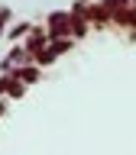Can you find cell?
Wrapping results in <instances>:
<instances>
[{
    "instance_id": "obj_2",
    "label": "cell",
    "mask_w": 136,
    "mask_h": 155,
    "mask_svg": "<svg viewBox=\"0 0 136 155\" xmlns=\"http://www.w3.org/2000/svg\"><path fill=\"white\" fill-rule=\"evenodd\" d=\"M87 23H91V29L114 26V10L104 7V0H94V3H87Z\"/></svg>"
},
{
    "instance_id": "obj_9",
    "label": "cell",
    "mask_w": 136,
    "mask_h": 155,
    "mask_svg": "<svg viewBox=\"0 0 136 155\" xmlns=\"http://www.w3.org/2000/svg\"><path fill=\"white\" fill-rule=\"evenodd\" d=\"M87 32H91V23H87V19H81V16H71V39H84Z\"/></svg>"
},
{
    "instance_id": "obj_15",
    "label": "cell",
    "mask_w": 136,
    "mask_h": 155,
    "mask_svg": "<svg viewBox=\"0 0 136 155\" xmlns=\"http://www.w3.org/2000/svg\"><path fill=\"white\" fill-rule=\"evenodd\" d=\"M7 110H10V100H7V97H0V120L7 116Z\"/></svg>"
},
{
    "instance_id": "obj_4",
    "label": "cell",
    "mask_w": 136,
    "mask_h": 155,
    "mask_svg": "<svg viewBox=\"0 0 136 155\" xmlns=\"http://www.w3.org/2000/svg\"><path fill=\"white\" fill-rule=\"evenodd\" d=\"M7 74H13L16 81H23V84H39L42 81V68L36 65V61H29V65H19V68H13V71H7Z\"/></svg>"
},
{
    "instance_id": "obj_10",
    "label": "cell",
    "mask_w": 136,
    "mask_h": 155,
    "mask_svg": "<svg viewBox=\"0 0 136 155\" xmlns=\"http://www.w3.org/2000/svg\"><path fill=\"white\" fill-rule=\"evenodd\" d=\"M49 45H52V52H55V55L62 58V55H68V52L75 48V39H71V36H68V39H52Z\"/></svg>"
},
{
    "instance_id": "obj_3",
    "label": "cell",
    "mask_w": 136,
    "mask_h": 155,
    "mask_svg": "<svg viewBox=\"0 0 136 155\" xmlns=\"http://www.w3.org/2000/svg\"><path fill=\"white\" fill-rule=\"evenodd\" d=\"M29 61H32V55L26 52V45H23V42H13V45H10V52L0 58V71H13V68L29 65Z\"/></svg>"
},
{
    "instance_id": "obj_8",
    "label": "cell",
    "mask_w": 136,
    "mask_h": 155,
    "mask_svg": "<svg viewBox=\"0 0 136 155\" xmlns=\"http://www.w3.org/2000/svg\"><path fill=\"white\" fill-rule=\"evenodd\" d=\"M32 61H36V65L42 68V71H46L49 65H55V61H58V55L52 52V45H46V48H39L36 55H32Z\"/></svg>"
},
{
    "instance_id": "obj_1",
    "label": "cell",
    "mask_w": 136,
    "mask_h": 155,
    "mask_svg": "<svg viewBox=\"0 0 136 155\" xmlns=\"http://www.w3.org/2000/svg\"><path fill=\"white\" fill-rule=\"evenodd\" d=\"M46 32H49V42L52 39H68L71 36V13L68 10H52L46 16Z\"/></svg>"
},
{
    "instance_id": "obj_11",
    "label": "cell",
    "mask_w": 136,
    "mask_h": 155,
    "mask_svg": "<svg viewBox=\"0 0 136 155\" xmlns=\"http://www.w3.org/2000/svg\"><path fill=\"white\" fill-rule=\"evenodd\" d=\"M13 78V74H10ZM26 91L29 87L23 84V81H16V78H13V81H10V91H7V100H23V97H26Z\"/></svg>"
},
{
    "instance_id": "obj_5",
    "label": "cell",
    "mask_w": 136,
    "mask_h": 155,
    "mask_svg": "<svg viewBox=\"0 0 136 155\" xmlns=\"http://www.w3.org/2000/svg\"><path fill=\"white\" fill-rule=\"evenodd\" d=\"M23 45H26L29 55H36L39 48H46V45H49V32H46V26H32V29L26 32V39H23Z\"/></svg>"
},
{
    "instance_id": "obj_16",
    "label": "cell",
    "mask_w": 136,
    "mask_h": 155,
    "mask_svg": "<svg viewBox=\"0 0 136 155\" xmlns=\"http://www.w3.org/2000/svg\"><path fill=\"white\" fill-rule=\"evenodd\" d=\"M130 7H133V13H136V0H133V3H130Z\"/></svg>"
},
{
    "instance_id": "obj_7",
    "label": "cell",
    "mask_w": 136,
    "mask_h": 155,
    "mask_svg": "<svg viewBox=\"0 0 136 155\" xmlns=\"http://www.w3.org/2000/svg\"><path fill=\"white\" fill-rule=\"evenodd\" d=\"M29 29H32V23H29V19H19V23H10V29H7V36H3V39H7L10 45H13V42H23Z\"/></svg>"
},
{
    "instance_id": "obj_13",
    "label": "cell",
    "mask_w": 136,
    "mask_h": 155,
    "mask_svg": "<svg viewBox=\"0 0 136 155\" xmlns=\"http://www.w3.org/2000/svg\"><path fill=\"white\" fill-rule=\"evenodd\" d=\"M68 13H71V16H81V19H87V0H75V3L68 7Z\"/></svg>"
},
{
    "instance_id": "obj_14",
    "label": "cell",
    "mask_w": 136,
    "mask_h": 155,
    "mask_svg": "<svg viewBox=\"0 0 136 155\" xmlns=\"http://www.w3.org/2000/svg\"><path fill=\"white\" fill-rule=\"evenodd\" d=\"M10 81H13V78H10L7 71H0V97H7V91H10Z\"/></svg>"
},
{
    "instance_id": "obj_6",
    "label": "cell",
    "mask_w": 136,
    "mask_h": 155,
    "mask_svg": "<svg viewBox=\"0 0 136 155\" xmlns=\"http://www.w3.org/2000/svg\"><path fill=\"white\" fill-rule=\"evenodd\" d=\"M114 26L136 32V13H133V7H117L114 10Z\"/></svg>"
},
{
    "instance_id": "obj_17",
    "label": "cell",
    "mask_w": 136,
    "mask_h": 155,
    "mask_svg": "<svg viewBox=\"0 0 136 155\" xmlns=\"http://www.w3.org/2000/svg\"><path fill=\"white\" fill-rule=\"evenodd\" d=\"M87 3H94V0H87Z\"/></svg>"
},
{
    "instance_id": "obj_12",
    "label": "cell",
    "mask_w": 136,
    "mask_h": 155,
    "mask_svg": "<svg viewBox=\"0 0 136 155\" xmlns=\"http://www.w3.org/2000/svg\"><path fill=\"white\" fill-rule=\"evenodd\" d=\"M10 23H13V10H10V7H0V39L7 36Z\"/></svg>"
}]
</instances>
